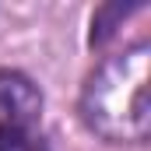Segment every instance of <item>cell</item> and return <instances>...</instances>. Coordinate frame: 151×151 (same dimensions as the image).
Here are the masks:
<instances>
[{"label":"cell","instance_id":"6da1fadb","mask_svg":"<svg viewBox=\"0 0 151 151\" xmlns=\"http://www.w3.org/2000/svg\"><path fill=\"white\" fill-rule=\"evenodd\" d=\"M151 42H134L106 56L81 88V123L109 144H144L151 134Z\"/></svg>","mask_w":151,"mask_h":151},{"label":"cell","instance_id":"7a4b0ae2","mask_svg":"<svg viewBox=\"0 0 151 151\" xmlns=\"http://www.w3.org/2000/svg\"><path fill=\"white\" fill-rule=\"evenodd\" d=\"M42 116V91L21 70H0V123L35 127Z\"/></svg>","mask_w":151,"mask_h":151},{"label":"cell","instance_id":"3957f363","mask_svg":"<svg viewBox=\"0 0 151 151\" xmlns=\"http://www.w3.org/2000/svg\"><path fill=\"white\" fill-rule=\"evenodd\" d=\"M134 11H141V4H127V7L123 4H106V7H99L95 18H91V46H102L106 39H113L119 21Z\"/></svg>","mask_w":151,"mask_h":151},{"label":"cell","instance_id":"277c9868","mask_svg":"<svg viewBox=\"0 0 151 151\" xmlns=\"http://www.w3.org/2000/svg\"><path fill=\"white\" fill-rule=\"evenodd\" d=\"M0 151H49V144L42 141V134H35V127L0 123Z\"/></svg>","mask_w":151,"mask_h":151}]
</instances>
